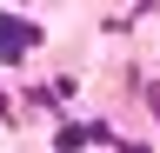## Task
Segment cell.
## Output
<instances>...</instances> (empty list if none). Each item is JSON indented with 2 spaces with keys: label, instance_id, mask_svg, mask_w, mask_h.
Masks as SVG:
<instances>
[{
  "label": "cell",
  "instance_id": "cell-1",
  "mask_svg": "<svg viewBox=\"0 0 160 153\" xmlns=\"http://www.w3.org/2000/svg\"><path fill=\"white\" fill-rule=\"evenodd\" d=\"M33 47H40V27L27 20V13H7V7H0V60H27Z\"/></svg>",
  "mask_w": 160,
  "mask_h": 153
},
{
  "label": "cell",
  "instance_id": "cell-3",
  "mask_svg": "<svg viewBox=\"0 0 160 153\" xmlns=\"http://www.w3.org/2000/svg\"><path fill=\"white\" fill-rule=\"evenodd\" d=\"M120 153H147V146H120Z\"/></svg>",
  "mask_w": 160,
  "mask_h": 153
},
{
  "label": "cell",
  "instance_id": "cell-2",
  "mask_svg": "<svg viewBox=\"0 0 160 153\" xmlns=\"http://www.w3.org/2000/svg\"><path fill=\"white\" fill-rule=\"evenodd\" d=\"M147 107H153V113H160V87H147Z\"/></svg>",
  "mask_w": 160,
  "mask_h": 153
}]
</instances>
